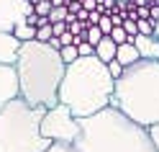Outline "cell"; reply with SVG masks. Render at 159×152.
<instances>
[{
  "label": "cell",
  "mask_w": 159,
  "mask_h": 152,
  "mask_svg": "<svg viewBox=\"0 0 159 152\" xmlns=\"http://www.w3.org/2000/svg\"><path fill=\"white\" fill-rule=\"evenodd\" d=\"M108 36H111L116 44H126V31H123V26H113V31L108 34Z\"/></svg>",
  "instance_id": "obj_20"
},
{
  "label": "cell",
  "mask_w": 159,
  "mask_h": 152,
  "mask_svg": "<svg viewBox=\"0 0 159 152\" xmlns=\"http://www.w3.org/2000/svg\"><path fill=\"white\" fill-rule=\"evenodd\" d=\"M67 18V5L64 8H52V13H49V23H59Z\"/></svg>",
  "instance_id": "obj_18"
},
{
  "label": "cell",
  "mask_w": 159,
  "mask_h": 152,
  "mask_svg": "<svg viewBox=\"0 0 159 152\" xmlns=\"http://www.w3.org/2000/svg\"><path fill=\"white\" fill-rule=\"evenodd\" d=\"M136 31L141 36H154V21L152 18H139L136 21Z\"/></svg>",
  "instance_id": "obj_13"
},
{
  "label": "cell",
  "mask_w": 159,
  "mask_h": 152,
  "mask_svg": "<svg viewBox=\"0 0 159 152\" xmlns=\"http://www.w3.org/2000/svg\"><path fill=\"white\" fill-rule=\"evenodd\" d=\"M113 77L108 67L93 57H77L64 67V77L59 85V103L69 108L75 119L93 116L105 106H111Z\"/></svg>",
  "instance_id": "obj_3"
},
{
  "label": "cell",
  "mask_w": 159,
  "mask_h": 152,
  "mask_svg": "<svg viewBox=\"0 0 159 152\" xmlns=\"http://www.w3.org/2000/svg\"><path fill=\"white\" fill-rule=\"evenodd\" d=\"M21 42L13 34H0V65H16Z\"/></svg>",
  "instance_id": "obj_8"
},
{
  "label": "cell",
  "mask_w": 159,
  "mask_h": 152,
  "mask_svg": "<svg viewBox=\"0 0 159 152\" xmlns=\"http://www.w3.org/2000/svg\"><path fill=\"white\" fill-rule=\"evenodd\" d=\"M134 13H136V21H139V18H149V5H139Z\"/></svg>",
  "instance_id": "obj_28"
},
{
  "label": "cell",
  "mask_w": 159,
  "mask_h": 152,
  "mask_svg": "<svg viewBox=\"0 0 159 152\" xmlns=\"http://www.w3.org/2000/svg\"><path fill=\"white\" fill-rule=\"evenodd\" d=\"M111 106L139 126L159 124V59H139L113 80Z\"/></svg>",
  "instance_id": "obj_4"
},
{
  "label": "cell",
  "mask_w": 159,
  "mask_h": 152,
  "mask_svg": "<svg viewBox=\"0 0 159 152\" xmlns=\"http://www.w3.org/2000/svg\"><path fill=\"white\" fill-rule=\"evenodd\" d=\"M39 129H41V137L49 139L52 145H72L80 137V119L69 114L67 106L57 103L44 111V119H41Z\"/></svg>",
  "instance_id": "obj_6"
},
{
  "label": "cell",
  "mask_w": 159,
  "mask_h": 152,
  "mask_svg": "<svg viewBox=\"0 0 159 152\" xmlns=\"http://www.w3.org/2000/svg\"><path fill=\"white\" fill-rule=\"evenodd\" d=\"M154 39H159V21H154Z\"/></svg>",
  "instance_id": "obj_33"
},
{
  "label": "cell",
  "mask_w": 159,
  "mask_h": 152,
  "mask_svg": "<svg viewBox=\"0 0 159 152\" xmlns=\"http://www.w3.org/2000/svg\"><path fill=\"white\" fill-rule=\"evenodd\" d=\"M105 67H108V72H111V77H113V80H118V77H121V75H123V70H126L123 65H118V62H116V59H113V62H108Z\"/></svg>",
  "instance_id": "obj_21"
},
{
  "label": "cell",
  "mask_w": 159,
  "mask_h": 152,
  "mask_svg": "<svg viewBox=\"0 0 159 152\" xmlns=\"http://www.w3.org/2000/svg\"><path fill=\"white\" fill-rule=\"evenodd\" d=\"M98 28L103 31V36H108V34L113 31V21H111V16H108V13L100 16V21H98Z\"/></svg>",
  "instance_id": "obj_17"
},
{
  "label": "cell",
  "mask_w": 159,
  "mask_h": 152,
  "mask_svg": "<svg viewBox=\"0 0 159 152\" xmlns=\"http://www.w3.org/2000/svg\"><path fill=\"white\" fill-rule=\"evenodd\" d=\"M59 42H62V47H69V44H72V34H69V31H64L62 36H59Z\"/></svg>",
  "instance_id": "obj_31"
},
{
  "label": "cell",
  "mask_w": 159,
  "mask_h": 152,
  "mask_svg": "<svg viewBox=\"0 0 159 152\" xmlns=\"http://www.w3.org/2000/svg\"><path fill=\"white\" fill-rule=\"evenodd\" d=\"M75 152H157L146 126L105 106L93 116L80 119V137L72 142Z\"/></svg>",
  "instance_id": "obj_1"
},
{
  "label": "cell",
  "mask_w": 159,
  "mask_h": 152,
  "mask_svg": "<svg viewBox=\"0 0 159 152\" xmlns=\"http://www.w3.org/2000/svg\"><path fill=\"white\" fill-rule=\"evenodd\" d=\"M144 3H146V5H154V3H157V0H144Z\"/></svg>",
  "instance_id": "obj_34"
},
{
  "label": "cell",
  "mask_w": 159,
  "mask_h": 152,
  "mask_svg": "<svg viewBox=\"0 0 159 152\" xmlns=\"http://www.w3.org/2000/svg\"><path fill=\"white\" fill-rule=\"evenodd\" d=\"M149 137H152L154 147H157V152H159V124H157V126H149Z\"/></svg>",
  "instance_id": "obj_26"
},
{
  "label": "cell",
  "mask_w": 159,
  "mask_h": 152,
  "mask_svg": "<svg viewBox=\"0 0 159 152\" xmlns=\"http://www.w3.org/2000/svg\"><path fill=\"white\" fill-rule=\"evenodd\" d=\"M131 44L136 47V52H139L141 59H159V39L136 34V36L131 39Z\"/></svg>",
  "instance_id": "obj_9"
},
{
  "label": "cell",
  "mask_w": 159,
  "mask_h": 152,
  "mask_svg": "<svg viewBox=\"0 0 159 152\" xmlns=\"http://www.w3.org/2000/svg\"><path fill=\"white\" fill-rule=\"evenodd\" d=\"M64 31H67V23H64V21H59V23H52V36H57V39H59V36H62Z\"/></svg>",
  "instance_id": "obj_25"
},
{
  "label": "cell",
  "mask_w": 159,
  "mask_h": 152,
  "mask_svg": "<svg viewBox=\"0 0 159 152\" xmlns=\"http://www.w3.org/2000/svg\"><path fill=\"white\" fill-rule=\"evenodd\" d=\"M18 98V75L13 65H0V108Z\"/></svg>",
  "instance_id": "obj_7"
},
{
  "label": "cell",
  "mask_w": 159,
  "mask_h": 152,
  "mask_svg": "<svg viewBox=\"0 0 159 152\" xmlns=\"http://www.w3.org/2000/svg\"><path fill=\"white\" fill-rule=\"evenodd\" d=\"M123 31H126V36H136V34H139V31H136V21L123 18Z\"/></svg>",
  "instance_id": "obj_24"
},
{
  "label": "cell",
  "mask_w": 159,
  "mask_h": 152,
  "mask_svg": "<svg viewBox=\"0 0 159 152\" xmlns=\"http://www.w3.org/2000/svg\"><path fill=\"white\" fill-rule=\"evenodd\" d=\"M28 3H31V5H36V3H39V0H28Z\"/></svg>",
  "instance_id": "obj_35"
},
{
  "label": "cell",
  "mask_w": 159,
  "mask_h": 152,
  "mask_svg": "<svg viewBox=\"0 0 159 152\" xmlns=\"http://www.w3.org/2000/svg\"><path fill=\"white\" fill-rule=\"evenodd\" d=\"M11 34H13L21 44H26V42H34V39H36V28H34V26H28L26 21H21V23H16V26H13V31H11Z\"/></svg>",
  "instance_id": "obj_12"
},
{
  "label": "cell",
  "mask_w": 159,
  "mask_h": 152,
  "mask_svg": "<svg viewBox=\"0 0 159 152\" xmlns=\"http://www.w3.org/2000/svg\"><path fill=\"white\" fill-rule=\"evenodd\" d=\"M46 108L28 106L13 98L0 108V152H46L52 142L41 137V119Z\"/></svg>",
  "instance_id": "obj_5"
},
{
  "label": "cell",
  "mask_w": 159,
  "mask_h": 152,
  "mask_svg": "<svg viewBox=\"0 0 159 152\" xmlns=\"http://www.w3.org/2000/svg\"><path fill=\"white\" fill-rule=\"evenodd\" d=\"M100 16H103V11L100 8H95V11H90L87 13V18H85V26L90 28V26H98V21H100Z\"/></svg>",
  "instance_id": "obj_22"
},
{
  "label": "cell",
  "mask_w": 159,
  "mask_h": 152,
  "mask_svg": "<svg viewBox=\"0 0 159 152\" xmlns=\"http://www.w3.org/2000/svg\"><path fill=\"white\" fill-rule=\"evenodd\" d=\"M149 18H152V21H159V3L149 5Z\"/></svg>",
  "instance_id": "obj_30"
},
{
  "label": "cell",
  "mask_w": 159,
  "mask_h": 152,
  "mask_svg": "<svg viewBox=\"0 0 159 152\" xmlns=\"http://www.w3.org/2000/svg\"><path fill=\"white\" fill-rule=\"evenodd\" d=\"M100 39H103V31H100L98 26H90V28L85 31V42L90 44V47H95L98 42H100Z\"/></svg>",
  "instance_id": "obj_15"
},
{
  "label": "cell",
  "mask_w": 159,
  "mask_h": 152,
  "mask_svg": "<svg viewBox=\"0 0 159 152\" xmlns=\"http://www.w3.org/2000/svg\"><path fill=\"white\" fill-rule=\"evenodd\" d=\"M116 49H118V44L113 42L111 36H103L100 42L95 44V57L100 59L103 65H108V62H113L116 59Z\"/></svg>",
  "instance_id": "obj_10"
},
{
  "label": "cell",
  "mask_w": 159,
  "mask_h": 152,
  "mask_svg": "<svg viewBox=\"0 0 159 152\" xmlns=\"http://www.w3.org/2000/svg\"><path fill=\"white\" fill-rule=\"evenodd\" d=\"M77 54H80V57H93V54H95V47H90L87 42H82V44L77 47Z\"/></svg>",
  "instance_id": "obj_23"
},
{
  "label": "cell",
  "mask_w": 159,
  "mask_h": 152,
  "mask_svg": "<svg viewBox=\"0 0 159 152\" xmlns=\"http://www.w3.org/2000/svg\"><path fill=\"white\" fill-rule=\"evenodd\" d=\"M157 3H159V0H157Z\"/></svg>",
  "instance_id": "obj_36"
},
{
  "label": "cell",
  "mask_w": 159,
  "mask_h": 152,
  "mask_svg": "<svg viewBox=\"0 0 159 152\" xmlns=\"http://www.w3.org/2000/svg\"><path fill=\"white\" fill-rule=\"evenodd\" d=\"M46 152H75V150H72V145H52Z\"/></svg>",
  "instance_id": "obj_27"
},
{
  "label": "cell",
  "mask_w": 159,
  "mask_h": 152,
  "mask_svg": "<svg viewBox=\"0 0 159 152\" xmlns=\"http://www.w3.org/2000/svg\"><path fill=\"white\" fill-rule=\"evenodd\" d=\"M34 13L36 16H49L52 13V3H49V0H39V3L34 5Z\"/></svg>",
  "instance_id": "obj_19"
},
{
  "label": "cell",
  "mask_w": 159,
  "mask_h": 152,
  "mask_svg": "<svg viewBox=\"0 0 159 152\" xmlns=\"http://www.w3.org/2000/svg\"><path fill=\"white\" fill-rule=\"evenodd\" d=\"M13 67L18 75V98L39 108H52L59 103L64 62L57 49L49 44L26 42L18 49V59Z\"/></svg>",
  "instance_id": "obj_2"
},
{
  "label": "cell",
  "mask_w": 159,
  "mask_h": 152,
  "mask_svg": "<svg viewBox=\"0 0 159 152\" xmlns=\"http://www.w3.org/2000/svg\"><path fill=\"white\" fill-rule=\"evenodd\" d=\"M49 39H52V23H46V26H41V28H36V39H34V42L46 44Z\"/></svg>",
  "instance_id": "obj_16"
},
{
  "label": "cell",
  "mask_w": 159,
  "mask_h": 152,
  "mask_svg": "<svg viewBox=\"0 0 159 152\" xmlns=\"http://www.w3.org/2000/svg\"><path fill=\"white\" fill-rule=\"evenodd\" d=\"M59 57H62L64 67H67V65H72L75 59L80 57V54H77V47H72V44H69V47H62V49H59Z\"/></svg>",
  "instance_id": "obj_14"
},
{
  "label": "cell",
  "mask_w": 159,
  "mask_h": 152,
  "mask_svg": "<svg viewBox=\"0 0 159 152\" xmlns=\"http://www.w3.org/2000/svg\"><path fill=\"white\" fill-rule=\"evenodd\" d=\"M139 52H136V47L134 44H118V49H116V62L118 65H123V67H128V65H134V62H139Z\"/></svg>",
  "instance_id": "obj_11"
},
{
  "label": "cell",
  "mask_w": 159,
  "mask_h": 152,
  "mask_svg": "<svg viewBox=\"0 0 159 152\" xmlns=\"http://www.w3.org/2000/svg\"><path fill=\"white\" fill-rule=\"evenodd\" d=\"M49 3H52V8H64L67 0H49Z\"/></svg>",
  "instance_id": "obj_32"
},
{
  "label": "cell",
  "mask_w": 159,
  "mask_h": 152,
  "mask_svg": "<svg viewBox=\"0 0 159 152\" xmlns=\"http://www.w3.org/2000/svg\"><path fill=\"white\" fill-rule=\"evenodd\" d=\"M80 5L90 13V11H95V8H98V0H80Z\"/></svg>",
  "instance_id": "obj_29"
}]
</instances>
